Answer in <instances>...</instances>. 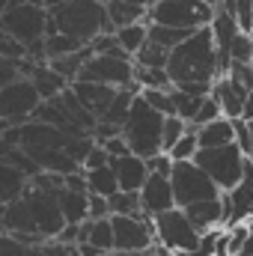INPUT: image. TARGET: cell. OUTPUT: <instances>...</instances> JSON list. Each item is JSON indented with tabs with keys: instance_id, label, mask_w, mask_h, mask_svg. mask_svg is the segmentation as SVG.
<instances>
[{
	"instance_id": "36",
	"label": "cell",
	"mask_w": 253,
	"mask_h": 256,
	"mask_svg": "<svg viewBox=\"0 0 253 256\" xmlns=\"http://www.w3.org/2000/svg\"><path fill=\"white\" fill-rule=\"evenodd\" d=\"M220 116H224V110H220L218 98H214V96H206V102H202V108H200V114H196V120H194L190 126L200 131L202 126H212V122H218Z\"/></svg>"
},
{
	"instance_id": "32",
	"label": "cell",
	"mask_w": 253,
	"mask_h": 256,
	"mask_svg": "<svg viewBox=\"0 0 253 256\" xmlns=\"http://www.w3.org/2000/svg\"><path fill=\"white\" fill-rule=\"evenodd\" d=\"M114 214H122V218H131V214H143V202H140V194L120 191L116 196H110V218H114Z\"/></svg>"
},
{
	"instance_id": "23",
	"label": "cell",
	"mask_w": 253,
	"mask_h": 256,
	"mask_svg": "<svg viewBox=\"0 0 253 256\" xmlns=\"http://www.w3.org/2000/svg\"><path fill=\"white\" fill-rule=\"evenodd\" d=\"M60 208H63L66 224H86L90 220V194H78V191H60Z\"/></svg>"
},
{
	"instance_id": "29",
	"label": "cell",
	"mask_w": 253,
	"mask_h": 256,
	"mask_svg": "<svg viewBox=\"0 0 253 256\" xmlns=\"http://www.w3.org/2000/svg\"><path fill=\"white\" fill-rule=\"evenodd\" d=\"M140 90H173V78L167 68H137Z\"/></svg>"
},
{
	"instance_id": "40",
	"label": "cell",
	"mask_w": 253,
	"mask_h": 256,
	"mask_svg": "<svg viewBox=\"0 0 253 256\" xmlns=\"http://www.w3.org/2000/svg\"><path fill=\"white\" fill-rule=\"evenodd\" d=\"M110 218V200L90 194V220H108Z\"/></svg>"
},
{
	"instance_id": "15",
	"label": "cell",
	"mask_w": 253,
	"mask_h": 256,
	"mask_svg": "<svg viewBox=\"0 0 253 256\" xmlns=\"http://www.w3.org/2000/svg\"><path fill=\"white\" fill-rule=\"evenodd\" d=\"M212 96L218 98V104H220V110H224V116L226 120H244V114H248V102H250V90L248 86H242V84H236L232 78H220L218 84H214V90H212Z\"/></svg>"
},
{
	"instance_id": "8",
	"label": "cell",
	"mask_w": 253,
	"mask_h": 256,
	"mask_svg": "<svg viewBox=\"0 0 253 256\" xmlns=\"http://www.w3.org/2000/svg\"><path fill=\"white\" fill-rule=\"evenodd\" d=\"M170 182H173V194H176V208H190V206H196V202L220 200V196H224L220 188L206 176V170H202L196 161L176 164Z\"/></svg>"
},
{
	"instance_id": "27",
	"label": "cell",
	"mask_w": 253,
	"mask_h": 256,
	"mask_svg": "<svg viewBox=\"0 0 253 256\" xmlns=\"http://www.w3.org/2000/svg\"><path fill=\"white\" fill-rule=\"evenodd\" d=\"M206 96H190V92H182V90H173V108H176V116L185 120V122H194L200 108H202Z\"/></svg>"
},
{
	"instance_id": "6",
	"label": "cell",
	"mask_w": 253,
	"mask_h": 256,
	"mask_svg": "<svg viewBox=\"0 0 253 256\" xmlns=\"http://www.w3.org/2000/svg\"><path fill=\"white\" fill-rule=\"evenodd\" d=\"M78 80L104 84V86H114V90H140L137 86V63H134V57H128L126 51L92 54Z\"/></svg>"
},
{
	"instance_id": "48",
	"label": "cell",
	"mask_w": 253,
	"mask_h": 256,
	"mask_svg": "<svg viewBox=\"0 0 253 256\" xmlns=\"http://www.w3.org/2000/svg\"><path fill=\"white\" fill-rule=\"evenodd\" d=\"M68 0H45V9H57V6H66Z\"/></svg>"
},
{
	"instance_id": "11",
	"label": "cell",
	"mask_w": 253,
	"mask_h": 256,
	"mask_svg": "<svg viewBox=\"0 0 253 256\" xmlns=\"http://www.w3.org/2000/svg\"><path fill=\"white\" fill-rule=\"evenodd\" d=\"M114 236H116V250H134V254H143V250H152L158 244V236H155V220L146 218V214H114Z\"/></svg>"
},
{
	"instance_id": "49",
	"label": "cell",
	"mask_w": 253,
	"mask_h": 256,
	"mask_svg": "<svg viewBox=\"0 0 253 256\" xmlns=\"http://www.w3.org/2000/svg\"><path fill=\"white\" fill-rule=\"evenodd\" d=\"M110 256H146V250H143V254H134V250H114Z\"/></svg>"
},
{
	"instance_id": "50",
	"label": "cell",
	"mask_w": 253,
	"mask_h": 256,
	"mask_svg": "<svg viewBox=\"0 0 253 256\" xmlns=\"http://www.w3.org/2000/svg\"><path fill=\"white\" fill-rule=\"evenodd\" d=\"M244 120H253V92H250V102H248V114H244Z\"/></svg>"
},
{
	"instance_id": "37",
	"label": "cell",
	"mask_w": 253,
	"mask_h": 256,
	"mask_svg": "<svg viewBox=\"0 0 253 256\" xmlns=\"http://www.w3.org/2000/svg\"><path fill=\"white\" fill-rule=\"evenodd\" d=\"M108 164H114V158L108 155V149L102 146V143H96L92 146V152L86 155V161H84V170L90 173V170H98V167H108Z\"/></svg>"
},
{
	"instance_id": "42",
	"label": "cell",
	"mask_w": 253,
	"mask_h": 256,
	"mask_svg": "<svg viewBox=\"0 0 253 256\" xmlns=\"http://www.w3.org/2000/svg\"><path fill=\"white\" fill-rule=\"evenodd\" d=\"M63 188L66 191H78V194H90V185H86V173L78 170L72 176H63Z\"/></svg>"
},
{
	"instance_id": "16",
	"label": "cell",
	"mask_w": 253,
	"mask_h": 256,
	"mask_svg": "<svg viewBox=\"0 0 253 256\" xmlns=\"http://www.w3.org/2000/svg\"><path fill=\"white\" fill-rule=\"evenodd\" d=\"M72 90H74V96H78V102L102 122L104 120V114L110 110V104H114V98L120 96V90H114V86H104V84H90V80H74L72 84Z\"/></svg>"
},
{
	"instance_id": "52",
	"label": "cell",
	"mask_w": 253,
	"mask_h": 256,
	"mask_svg": "<svg viewBox=\"0 0 253 256\" xmlns=\"http://www.w3.org/2000/svg\"><path fill=\"white\" fill-rule=\"evenodd\" d=\"M96 3H102V6H110V3H114V0H96Z\"/></svg>"
},
{
	"instance_id": "20",
	"label": "cell",
	"mask_w": 253,
	"mask_h": 256,
	"mask_svg": "<svg viewBox=\"0 0 253 256\" xmlns=\"http://www.w3.org/2000/svg\"><path fill=\"white\" fill-rule=\"evenodd\" d=\"M196 140H200V149H220V146H230L236 143V122L220 116L218 122L212 126H202L196 131Z\"/></svg>"
},
{
	"instance_id": "39",
	"label": "cell",
	"mask_w": 253,
	"mask_h": 256,
	"mask_svg": "<svg viewBox=\"0 0 253 256\" xmlns=\"http://www.w3.org/2000/svg\"><path fill=\"white\" fill-rule=\"evenodd\" d=\"M146 164H149V173H155V176H173V167H176V161H173L167 152H161V155L149 158Z\"/></svg>"
},
{
	"instance_id": "18",
	"label": "cell",
	"mask_w": 253,
	"mask_h": 256,
	"mask_svg": "<svg viewBox=\"0 0 253 256\" xmlns=\"http://www.w3.org/2000/svg\"><path fill=\"white\" fill-rule=\"evenodd\" d=\"M190 218V224L200 230V232H208V230H220L226 224V208H224V196L220 200H206V202H196L185 208ZM226 230V226H224Z\"/></svg>"
},
{
	"instance_id": "19",
	"label": "cell",
	"mask_w": 253,
	"mask_h": 256,
	"mask_svg": "<svg viewBox=\"0 0 253 256\" xmlns=\"http://www.w3.org/2000/svg\"><path fill=\"white\" fill-rule=\"evenodd\" d=\"M27 191H30V176L12 164H0V200H3V206L21 200Z\"/></svg>"
},
{
	"instance_id": "7",
	"label": "cell",
	"mask_w": 253,
	"mask_h": 256,
	"mask_svg": "<svg viewBox=\"0 0 253 256\" xmlns=\"http://www.w3.org/2000/svg\"><path fill=\"white\" fill-rule=\"evenodd\" d=\"M214 6H206L200 0H158L149 6V24L176 27V30H202L212 27Z\"/></svg>"
},
{
	"instance_id": "2",
	"label": "cell",
	"mask_w": 253,
	"mask_h": 256,
	"mask_svg": "<svg viewBox=\"0 0 253 256\" xmlns=\"http://www.w3.org/2000/svg\"><path fill=\"white\" fill-rule=\"evenodd\" d=\"M48 12H51L48 36L63 33L80 45H92L102 33H116L108 18V6H102L96 0H68L66 6L48 9Z\"/></svg>"
},
{
	"instance_id": "46",
	"label": "cell",
	"mask_w": 253,
	"mask_h": 256,
	"mask_svg": "<svg viewBox=\"0 0 253 256\" xmlns=\"http://www.w3.org/2000/svg\"><path fill=\"white\" fill-rule=\"evenodd\" d=\"M146 256H176V254H173V250H167L164 244H155L152 250H146Z\"/></svg>"
},
{
	"instance_id": "28",
	"label": "cell",
	"mask_w": 253,
	"mask_h": 256,
	"mask_svg": "<svg viewBox=\"0 0 253 256\" xmlns=\"http://www.w3.org/2000/svg\"><path fill=\"white\" fill-rule=\"evenodd\" d=\"M170 54H173V51H167V48L149 42V45L134 57V63H137V68H167V66H170Z\"/></svg>"
},
{
	"instance_id": "31",
	"label": "cell",
	"mask_w": 253,
	"mask_h": 256,
	"mask_svg": "<svg viewBox=\"0 0 253 256\" xmlns=\"http://www.w3.org/2000/svg\"><path fill=\"white\" fill-rule=\"evenodd\" d=\"M143 102L158 110L161 116H176V108H173V90H140Z\"/></svg>"
},
{
	"instance_id": "24",
	"label": "cell",
	"mask_w": 253,
	"mask_h": 256,
	"mask_svg": "<svg viewBox=\"0 0 253 256\" xmlns=\"http://www.w3.org/2000/svg\"><path fill=\"white\" fill-rule=\"evenodd\" d=\"M86 173V170H84ZM86 185H90V194H96V196H104V200H110V196H116L120 194V179H116V170L108 164V167H98V170H90L86 173Z\"/></svg>"
},
{
	"instance_id": "22",
	"label": "cell",
	"mask_w": 253,
	"mask_h": 256,
	"mask_svg": "<svg viewBox=\"0 0 253 256\" xmlns=\"http://www.w3.org/2000/svg\"><path fill=\"white\" fill-rule=\"evenodd\" d=\"M108 18H110L114 30H122V27H131V24H146L149 21V9L126 3V0H114L108 6Z\"/></svg>"
},
{
	"instance_id": "38",
	"label": "cell",
	"mask_w": 253,
	"mask_h": 256,
	"mask_svg": "<svg viewBox=\"0 0 253 256\" xmlns=\"http://www.w3.org/2000/svg\"><path fill=\"white\" fill-rule=\"evenodd\" d=\"M236 143L244 155H250L253 149V131H250V122L248 120H236Z\"/></svg>"
},
{
	"instance_id": "33",
	"label": "cell",
	"mask_w": 253,
	"mask_h": 256,
	"mask_svg": "<svg viewBox=\"0 0 253 256\" xmlns=\"http://www.w3.org/2000/svg\"><path fill=\"white\" fill-rule=\"evenodd\" d=\"M218 6L226 9V12H232L238 18V24H242L244 33H253V0H220Z\"/></svg>"
},
{
	"instance_id": "26",
	"label": "cell",
	"mask_w": 253,
	"mask_h": 256,
	"mask_svg": "<svg viewBox=\"0 0 253 256\" xmlns=\"http://www.w3.org/2000/svg\"><path fill=\"white\" fill-rule=\"evenodd\" d=\"M196 30H176V27H161V24H149V42L167 48V51H176L182 42H188Z\"/></svg>"
},
{
	"instance_id": "9",
	"label": "cell",
	"mask_w": 253,
	"mask_h": 256,
	"mask_svg": "<svg viewBox=\"0 0 253 256\" xmlns=\"http://www.w3.org/2000/svg\"><path fill=\"white\" fill-rule=\"evenodd\" d=\"M155 236H158V244H164L167 250L194 256H196L200 238H202V232L190 224L185 208H173L167 214H158L155 218Z\"/></svg>"
},
{
	"instance_id": "1",
	"label": "cell",
	"mask_w": 253,
	"mask_h": 256,
	"mask_svg": "<svg viewBox=\"0 0 253 256\" xmlns=\"http://www.w3.org/2000/svg\"><path fill=\"white\" fill-rule=\"evenodd\" d=\"M167 72L173 78V90H182L190 96H212L214 84L224 78L212 27L196 30L188 42H182L170 54Z\"/></svg>"
},
{
	"instance_id": "47",
	"label": "cell",
	"mask_w": 253,
	"mask_h": 256,
	"mask_svg": "<svg viewBox=\"0 0 253 256\" xmlns=\"http://www.w3.org/2000/svg\"><path fill=\"white\" fill-rule=\"evenodd\" d=\"M27 256H54V254L48 250V244H39V248H30V250H27Z\"/></svg>"
},
{
	"instance_id": "17",
	"label": "cell",
	"mask_w": 253,
	"mask_h": 256,
	"mask_svg": "<svg viewBox=\"0 0 253 256\" xmlns=\"http://www.w3.org/2000/svg\"><path fill=\"white\" fill-rule=\"evenodd\" d=\"M116 170V179H120V191H128V194H140L149 182V164L146 158L140 155H126V158H116L110 164Z\"/></svg>"
},
{
	"instance_id": "13",
	"label": "cell",
	"mask_w": 253,
	"mask_h": 256,
	"mask_svg": "<svg viewBox=\"0 0 253 256\" xmlns=\"http://www.w3.org/2000/svg\"><path fill=\"white\" fill-rule=\"evenodd\" d=\"M224 208H226V230L232 226H244L253 220V164L248 161L244 179L238 182V188L224 194Z\"/></svg>"
},
{
	"instance_id": "14",
	"label": "cell",
	"mask_w": 253,
	"mask_h": 256,
	"mask_svg": "<svg viewBox=\"0 0 253 256\" xmlns=\"http://www.w3.org/2000/svg\"><path fill=\"white\" fill-rule=\"evenodd\" d=\"M140 202H143V214L146 218H158V214H167L176 208V194H173V182L170 176H149L146 188L140 191Z\"/></svg>"
},
{
	"instance_id": "12",
	"label": "cell",
	"mask_w": 253,
	"mask_h": 256,
	"mask_svg": "<svg viewBox=\"0 0 253 256\" xmlns=\"http://www.w3.org/2000/svg\"><path fill=\"white\" fill-rule=\"evenodd\" d=\"M57 194L36 191V188H30V191L24 194L27 202H30L33 220H36V232H39L45 242H57L60 232L66 230V218H63V208H60V196H57Z\"/></svg>"
},
{
	"instance_id": "10",
	"label": "cell",
	"mask_w": 253,
	"mask_h": 256,
	"mask_svg": "<svg viewBox=\"0 0 253 256\" xmlns=\"http://www.w3.org/2000/svg\"><path fill=\"white\" fill-rule=\"evenodd\" d=\"M39 104H42V96L27 78H18L15 84L0 90V116L6 126H27L36 116Z\"/></svg>"
},
{
	"instance_id": "30",
	"label": "cell",
	"mask_w": 253,
	"mask_h": 256,
	"mask_svg": "<svg viewBox=\"0 0 253 256\" xmlns=\"http://www.w3.org/2000/svg\"><path fill=\"white\" fill-rule=\"evenodd\" d=\"M45 45H48V60H60V57H68V54H78V51L90 48V45H80V42L68 39L63 33H51L45 39Z\"/></svg>"
},
{
	"instance_id": "34",
	"label": "cell",
	"mask_w": 253,
	"mask_h": 256,
	"mask_svg": "<svg viewBox=\"0 0 253 256\" xmlns=\"http://www.w3.org/2000/svg\"><path fill=\"white\" fill-rule=\"evenodd\" d=\"M176 164H185V161H194L196 155H200V140H196V134L194 131H188L176 146H173V152H167Z\"/></svg>"
},
{
	"instance_id": "51",
	"label": "cell",
	"mask_w": 253,
	"mask_h": 256,
	"mask_svg": "<svg viewBox=\"0 0 253 256\" xmlns=\"http://www.w3.org/2000/svg\"><path fill=\"white\" fill-rule=\"evenodd\" d=\"M200 3H206V6H218L220 0H200Z\"/></svg>"
},
{
	"instance_id": "25",
	"label": "cell",
	"mask_w": 253,
	"mask_h": 256,
	"mask_svg": "<svg viewBox=\"0 0 253 256\" xmlns=\"http://www.w3.org/2000/svg\"><path fill=\"white\" fill-rule=\"evenodd\" d=\"M116 42H120V48L126 51L128 57H137V54L149 45V21H146V24H131V27L116 30Z\"/></svg>"
},
{
	"instance_id": "41",
	"label": "cell",
	"mask_w": 253,
	"mask_h": 256,
	"mask_svg": "<svg viewBox=\"0 0 253 256\" xmlns=\"http://www.w3.org/2000/svg\"><path fill=\"white\" fill-rule=\"evenodd\" d=\"M104 149H108V155L116 161V158H126V155H134L131 152V146H128V140L120 134V137H114V140H108V143H102Z\"/></svg>"
},
{
	"instance_id": "35",
	"label": "cell",
	"mask_w": 253,
	"mask_h": 256,
	"mask_svg": "<svg viewBox=\"0 0 253 256\" xmlns=\"http://www.w3.org/2000/svg\"><path fill=\"white\" fill-rule=\"evenodd\" d=\"M188 134V122L179 120V116H167L164 122V152H173V146Z\"/></svg>"
},
{
	"instance_id": "43",
	"label": "cell",
	"mask_w": 253,
	"mask_h": 256,
	"mask_svg": "<svg viewBox=\"0 0 253 256\" xmlns=\"http://www.w3.org/2000/svg\"><path fill=\"white\" fill-rule=\"evenodd\" d=\"M30 248H24L21 242H15L12 236H3V248H0V256H27Z\"/></svg>"
},
{
	"instance_id": "44",
	"label": "cell",
	"mask_w": 253,
	"mask_h": 256,
	"mask_svg": "<svg viewBox=\"0 0 253 256\" xmlns=\"http://www.w3.org/2000/svg\"><path fill=\"white\" fill-rule=\"evenodd\" d=\"M78 250H80V256H104L98 248H92V244H86V242H84V244H78Z\"/></svg>"
},
{
	"instance_id": "45",
	"label": "cell",
	"mask_w": 253,
	"mask_h": 256,
	"mask_svg": "<svg viewBox=\"0 0 253 256\" xmlns=\"http://www.w3.org/2000/svg\"><path fill=\"white\" fill-rule=\"evenodd\" d=\"M242 256H253V220L248 224V244H244Z\"/></svg>"
},
{
	"instance_id": "3",
	"label": "cell",
	"mask_w": 253,
	"mask_h": 256,
	"mask_svg": "<svg viewBox=\"0 0 253 256\" xmlns=\"http://www.w3.org/2000/svg\"><path fill=\"white\" fill-rule=\"evenodd\" d=\"M164 122L167 116H161L158 110H152L143 96L134 98V108H131V116L122 126V137L128 140L131 152L140 155V158H155L164 152Z\"/></svg>"
},
{
	"instance_id": "21",
	"label": "cell",
	"mask_w": 253,
	"mask_h": 256,
	"mask_svg": "<svg viewBox=\"0 0 253 256\" xmlns=\"http://www.w3.org/2000/svg\"><path fill=\"white\" fill-rule=\"evenodd\" d=\"M92 244V248H98L104 256H110L116 250V236H114V220L108 218V220H86L84 224V238H80V244Z\"/></svg>"
},
{
	"instance_id": "4",
	"label": "cell",
	"mask_w": 253,
	"mask_h": 256,
	"mask_svg": "<svg viewBox=\"0 0 253 256\" xmlns=\"http://www.w3.org/2000/svg\"><path fill=\"white\" fill-rule=\"evenodd\" d=\"M194 161L220 188V194H230L232 188H238V182L244 179V170H248V155L238 149V143H230L220 149H200V155Z\"/></svg>"
},
{
	"instance_id": "5",
	"label": "cell",
	"mask_w": 253,
	"mask_h": 256,
	"mask_svg": "<svg viewBox=\"0 0 253 256\" xmlns=\"http://www.w3.org/2000/svg\"><path fill=\"white\" fill-rule=\"evenodd\" d=\"M3 33L18 39L21 45H36L48 39V24H51V12L45 6H33V3H12L3 9L0 15Z\"/></svg>"
}]
</instances>
